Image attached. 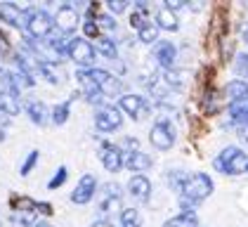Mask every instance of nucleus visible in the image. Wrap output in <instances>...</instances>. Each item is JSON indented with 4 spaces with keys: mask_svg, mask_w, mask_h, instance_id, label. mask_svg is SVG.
<instances>
[{
    "mask_svg": "<svg viewBox=\"0 0 248 227\" xmlns=\"http://www.w3.org/2000/svg\"><path fill=\"white\" fill-rule=\"evenodd\" d=\"M213 192V180L206 173H187L185 182L180 187V196H182V211H187L194 204H201L203 199H208Z\"/></svg>",
    "mask_w": 248,
    "mask_h": 227,
    "instance_id": "f257e3e1",
    "label": "nucleus"
},
{
    "mask_svg": "<svg viewBox=\"0 0 248 227\" xmlns=\"http://www.w3.org/2000/svg\"><path fill=\"white\" fill-rule=\"evenodd\" d=\"M215 168L225 175H244L248 173V154H244L239 147H227L215 159Z\"/></svg>",
    "mask_w": 248,
    "mask_h": 227,
    "instance_id": "f03ea898",
    "label": "nucleus"
},
{
    "mask_svg": "<svg viewBox=\"0 0 248 227\" xmlns=\"http://www.w3.org/2000/svg\"><path fill=\"white\" fill-rule=\"evenodd\" d=\"M55 31V17H50V12L45 10H29V21H26V33L33 40H43Z\"/></svg>",
    "mask_w": 248,
    "mask_h": 227,
    "instance_id": "7ed1b4c3",
    "label": "nucleus"
},
{
    "mask_svg": "<svg viewBox=\"0 0 248 227\" xmlns=\"http://www.w3.org/2000/svg\"><path fill=\"white\" fill-rule=\"evenodd\" d=\"M69 59H74L80 69H93L97 59V52H95V45L85 38H71L69 40Z\"/></svg>",
    "mask_w": 248,
    "mask_h": 227,
    "instance_id": "20e7f679",
    "label": "nucleus"
},
{
    "mask_svg": "<svg viewBox=\"0 0 248 227\" xmlns=\"http://www.w3.org/2000/svg\"><path fill=\"white\" fill-rule=\"evenodd\" d=\"M149 142L161 151L170 149L172 145H175V128H172L170 121H158V123H154L152 130H149Z\"/></svg>",
    "mask_w": 248,
    "mask_h": 227,
    "instance_id": "39448f33",
    "label": "nucleus"
},
{
    "mask_svg": "<svg viewBox=\"0 0 248 227\" xmlns=\"http://www.w3.org/2000/svg\"><path fill=\"white\" fill-rule=\"evenodd\" d=\"M121 123H123V116H121V109L118 107H99L95 114V126L97 130L102 132H111L116 128H121Z\"/></svg>",
    "mask_w": 248,
    "mask_h": 227,
    "instance_id": "423d86ee",
    "label": "nucleus"
},
{
    "mask_svg": "<svg viewBox=\"0 0 248 227\" xmlns=\"http://www.w3.org/2000/svg\"><path fill=\"white\" fill-rule=\"evenodd\" d=\"M88 74L90 78L95 81V85L102 90V95H118L121 93V81L116 78L114 74H109V71H104V69H88Z\"/></svg>",
    "mask_w": 248,
    "mask_h": 227,
    "instance_id": "0eeeda50",
    "label": "nucleus"
},
{
    "mask_svg": "<svg viewBox=\"0 0 248 227\" xmlns=\"http://www.w3.org/2000/svg\"><path fill=\"white\" fill-rule=\"evenodd\" d=\"M95 192H97V180H95V175H83V178L78 180V185L74 187V192H71V201L83 206V204L93 201Z\"/></svg>",
    "mask_w": 248,
    "mask_h": 227,
    "instance_id": "6e6552de",
    "label": "nucleus"
},
{
    "mask_svg": "<svg viewBox=\"0 0 248 227\" xmlns=\"http://www.w3.org/2000/svg\"><path fill=\"white\" fill-rule=\"evenodd\" d=\"M99 159L104 163V168L109 173H118L123 168V149L118 145H111V142H104L102 149H99Z\"/></svg>",
    "mask_w": 248,
    "mask_h": 227,
    "instance_id": "1a4fd4ad",
    "label": "nucleus"
},
{
    "mask_svg": "<svg viewBox=\"0 0 248 227\" xmlns=\"http://www.w3.org/2000/svg\"><path fill=\"white\" fill-rule=\"evenodd\" d=\"M78 19H80V15L74 5H62L55 15V26L62 33H71L74 29H78Z\"/></svg>",
    "mask_w": 248,
    "mask_h": 227,
    "instance_id": "9d476101",
    "label": "nucleus"
},
{
    "mask_svg": "<svg viewBox=\"0 0 248 227\" xmlns=\"http://www.w3.org/2000/svg\"><path fill=\"white\" fill-rule=\"evenodd\" d=\"M118 109L125 112L130 118H142L149 107H147L144 97H140V95H121V99H118Z\"/></svg>",
    "mask_w": 248,
    "mask_h": 227,
    "instance_id": "9b49d317",
    "label": "nucleus"
},
{
    "mask_svg": "<svg viewBox=\"0 0 248 227\" xmlns=\"http://www.w3.org/2000/svg\"><path fill=\"white\" fill-rule=\"evenodd\" d=\"M154 59H156V62H158V66H163L166 71H172V69H175V59H177V50H175V45L168 43V40L156 43V48H154Z\"/></svg>",
    "mask_w": 248,
    "mask_h": 227,
    "instance_id": "f8f14e48",
    "label": "nucleus"
},
{
    "mask_svg": "<svg viewBox=\"0 0 248 227\" xmlns=\"http://www.w3.org/2000/svg\"><path fill=\"white\" fill-rule=\"evenodd\" d=\"M0 17L2 21H7V24H12V26H24L26 29V21H29V10L24 12L19 5H15V2H2L0 5Z\"/></svg>",
    "mask_w": 248,
    "mask_h": 227,
    "instance_id": "ddd939ff",
    "label": "nucleus"
},
{
    "mask_svg": "<svg viewBox=\"0 0 248 227\" xmlns=\"http://www.w3.org/2000/svg\"><path fill=\"white\" fill-rule=\"evenodd\" d=\"M128 192H130V196H133L135 201L144 204V201H149V196H152V182H149L144 175H133V178L128 180Z\"/></svg>",
    "mask_w": 248,
    "mask_h": 227,
    "instance_id": "4468645a",
    "label": "nucleus"
},
{
    "mask_svg": "<svg viewBox=\"0 0 248 227\" xmlns=\"http://www.w3.org/2000/svg\"><path fill=\"white\" fill-rule=\"evenodd\" d=\"M123 166L133 173H142L152 166V159L140 149H130V151H123Z\"/></svg>",
    "mask_w": 248,
    "mask_h": 227,
    "instance_id": "2eb2a0df",
    "label": "nucleus"
},
{
    "mask_svg": "<svg viewBox=\"0 0 248 227\" xmlns=\"http://www.w3.org/2000/svg\"><path fill=\"white\" fill-rule=\"evenodd\" d=\"M26 114H29V118H31L36 126H45V123L50 121V112H47V107H45L40 99L29 102V104H26Z\"/></svg>",
    "mask_w": 248,
    "mask_h": 227,
    "instance_id": "dca6fc26",
    "label": "nucleus"
},
{
    "mask_svg": "<svg viewBox=\"0 0 248 227\" xmlns=\"http://www.w3.org/2000/svg\"><path fill=\"white\" fill-rule=\"evenodd\" d=\"M229 121H232L234 128L236 126H248V99L229 104Z\"/></svg>",
    "mask_w": 248,
    "mask_h": 227,
    "instance_id": "f3484780",
    "label": "nucleus"
},
{
    "mask_svg": "<svg viewBox=\"0 0 248 227\" xmlns=\"http://www.w3.org/2000/svg\"><path fill=\"white\" fill-rule=\"evenodd\" d=\"M227 99L229 104H234V102H241V99H248V81H241V78H236V81H232L227 85Z\"/></svg>",
    "mask_w": 248,
    "mask_h": 227,
    "instance_id": "a211bd4d",
    "label": "nucleus"
},
{
    "mask_svg": "<svg viewBox=\"0 0 248 227\" xmlns=\"http://www.w3.org/2000/svg\"><path fill=\"white\" fill-rule=\"evenodd\" d=\"M156 26L163 29V31H175V29H177V17H175V12L168 10L166 5L158 7V10H156Z\"/></svg>",
    "mask_w": 248,
    "mask_h": 227,
    "instance_id": "6ab92c4d",
    "label": "nucleus"
},
{
    "mask_svg": "<svg viewBox=\"0 0 248 227\" xmlns=\"http://www.w3.org/2000/svg\"><path fill=\"white\" fill-rule=\"evenodd\" d=\"M95 48L99 55H104L107 59H111V62H116L118 59V52H116V43L111 40L109 36H99L95 40Z\"/></svg>",
    "mask_w": 248,
    "mask_h": 227,
    "instance_id": "aec40b11",
    "label": "nucleus"
},
{
    "mask_svg": "<svg viewBox=\"0 0 248 227\" xmlns=\"http://www.w3.org/2000/svg\"><path fill=\"white\" fill-rule=\"evenodd\" d=\"M40 74H43V78H47L50 83H59L64 78V71H62L59 62H40Z\"/></svg>",
    "mask_w": 248,
    "mask_h": 227,
    "instance_id": "412c9836",
    "label": "nucleus"
},
{
    "mask_svg": "<svg viewBox=\"0 0 248 227\" xmlns=\"http://www.w3.org/2000/svg\"><path fill=\"white\" fill-rule=\"evenodd\" d=\"M163 227H196V213H194L191 208H187V211H182L177 218L168 220Z\"/></svg>",
    "mask_w": 248,
    "mask_h": 227,
    "instance_id": "4be33fe9",
    "label": "nucleus"
},
{
    "mask_svg": "<svg viewBox=\"0 0 248 227\" xmlns=\"http://www.w3.org/2000/svg\"><path fill=\"white\" fill-rule=\"evenodd\" d=\"M69 109H71V99H66V102H62V104H55L52 112H50V121H52L55 126H64L66 118H69Z\"/></svg>",
    "mask_w": 248,
    "mask_h": 227,
    "instance_id": "5701e85b",
    "label": "nucleus"
},
{
    "mask_svg": "<svg viewBox=\"0 0 248 227\" xmlns=\"http://www.w3.org/2000/svg\"><path fill=\"white\" fill-rule=\"evenodd\" d=\"M121 225L123 227H140L142 225V215L137 208H123L121 211Z\"/></svg>",
    "mask_w": 248,
    "mask_h": 227,
    "instance_id": "b1692460",
    "label": "nucleus"
},
{
    "mask_svg": "<svg viewBox=\"0 0 248 227\" xmlns=\"http://www.w3.org/2000/svg\"><path fill=\"white\" fill-rule=\"evenodd\" d=\"M109 199H121V187H118L116 182H107V185H102L99 201H109Z\"/></svg>",
    "mask_w": 248,
    "mask_h": 227,
    "instance_id": "393cba45",
    "label": "nucleus"
},
{
    "mask_svg": "<svg viewBox=\"0 0 248 227\" xmlns=\"http://www.w3.org/2000/svg\"><path fill=\"white\" fill-rule=\"evenodd\" d=\"M137 36H140L142 43H154V40L158 38V26H156L154 21H149L144 29H140V31H137Z\"/></svg>",
    "mask_w": 248,
    "mask_h": 227,
    "instance_id": "a878e982",
    "label": "nucleus"
},
{
    "mask_svg": "<svg viewBox=\"0 0 248 227\" xmlns=\"http://www.w3.org/2000/svg\"><path fill=\"white\" fill-rule=\"evenodd\" d=\"M64 182H66V166H59V168L55 170V175H52V180L47 182V187L57 189V187H62Z\"/></svg>",
    "mask_w": 248,
    "mask_h": 227,
    "instance_id": "bb28decb",
    "label": "nucleus"
},
{
    "mask_svg": "<svg viewBox=\"0 0 248 227\" xmlns=\"http://www.w3.org/2000/svg\"><path fill=\"white\" fill-rule=\"evenodd\" d=\"M95 21L99 29H104V31H114L116 29V21L111 15H95Z\"/></svg>",
    "mask_w": 248,
    "mask_h": 227,
    "instance_id": "cd10ccee",
    "label": "nucleus"
},
{
    "mask_svg": "<svg viewBox=\"0 0 248 227\" xmlns=\"http://www.w3.org/2000/svg\"><path fill=\"white\" fill-rule=\"evenodd\" d=\"M83 33L88 38H95V40L99 38V26H97L95 19H85V21H83Z\"/></svg>",
    "mask_w": 248,
    "mask_h": 227,
    "instance_id": "c85d7f7f",
    "label": "nucleus"
},
{
    "mask_svg": "<svg viewBox=\"0 0 248 227\" xmlns=\"http://www.w3.org/2000/svg\"><path fill=\"white\" fill-rule=\"evenodd\" d=\"M234 66H236V74L241 76V81H244V78H248V55H239V57H236V64H234Z\"/></svg>",
    "mask_w": 248,
    "mask_h": 227,
    "instance_id": "c756f323",
    "label": "nucleus"
},
{
    "mask_svg": "<svg viewBox=\"0 0 248 227\" xmlns=\"http://www.w3.org/2000/svg\"><path fill=\"white\" fill-rule=\"evenodd\" d=\"M36 161H38V151H31V154L26 156V161L21 163V175H29V173L33 170V166H36Z\"/></svg>",
    "mask_w": 248,
    "mask_h": 227,
    "instance_id": "7c9ffc66",
    "label": "nucleus"
},
{
    "mask_svg": "<svg viewBox=\"0 0 248 227\" xmlns=\"http://www.w3.org/2000/svg\"><path fill=\"white\" fill-rule=\"evenodd\" d=\"M128 5H130V2H125V0H111V2H107V7H109V12H111V15H121V12H125V10H128Z\"/></svg>",
    "mask_w": 248,
    "mask_h": 227,
    "instance_id": "2f4dec72",
    "label": "nucleus"
},
{
    "mask_svg": "<svg viewBox=\"0 0 248 227\" xmlns=\"http://www.w3.org/2000/svg\"><path fill=\"white\" fill-rule=\"evenodd\" d=\"M2 52H10V40H7V36L0 31V55Z\"/></svg>",
    "mask_w": 248,
    "mask_h": 227,
    "instance_id": "473e14b6",
    "label": "nucleus"
},
{
    "mask_svg": "<svg viewBox=\"0 0 248 227\" xmlns=\"http://www.w3.org/2000/svg\"><path fill=\"white\" fill-rule=\"evenodd\" d=\"M236 135H239L244 142H248V126H236Z\"/></svg>",
    "mask_w": 248,
    "mask_h": 227,
    "instance_id": "72a5a7b5",
    "label": "nucleus"
},
{
    "mask_svg": "<svg viewBox=\"0 0 248 227\" xmlns=\"http://www.w3.org/2000/svg\"><path fill=\"white\" fill-rule=\"evenodd\" d=\"M36 208H38L40 213H45V215H50V213H52V211H50V204H38Z\"/></svg>",
    "mask_w": 248,
    "mask_h": 227,
    "instance_id": "f704fd0d",
    "label": "nucleus"
},
{
    "mask_svg": "<svg viewBox=\"0 0 248 227\" xmlns=\"http://www.w3.org/2000/svg\"><path fill=\"white\" fill-rule=\"evenodd\" d=\"M93 227H114V225H111V223H107V220H97Z\"/></svg>",
    "mask_w": 248,
    "mask_h": 227,
    "instance_id": "c9c22d12",
    "label": "nucleus"
},
{
    "mask_svg": "<svg viewBox=\"0 0 248 227\" xmlns=\"http://www.w3.org/2000/svg\"><path fill=\"white\" fill-rule=\"evenodd\" d=\"M36 227H52L50 223H45V220H40V223H36Z\"/></svg>",
    "mask_w": 248,
    "mask_h": 227,
    "instance_id": "e433bc0d",
    "label": "nucleus"
},
{
    "mask_svg": "<svg viewBox=\"0 0 248 227\" xmlns=\"http://www.w3.org/2000/svg\"><path fill=\"white\" fill-rule=\"evenodd\" d=\"M244 40H246V43H248V24H246V26H244Z\"/></svg>",
    "mask_w": 248,
    "mask_h": 227,
    "instance_id": "4c0bfd02",
    "label": "nucleus"
},
{
    "mask_svg": "<svg viewBox=\"0 0 248 227\" xmlns=\"http://www.w3.org/2000/svg\"><path fill=\"white\" fill-rule=\"evenodd\" d=\"M2 140H5V132H2V128H0V142H2Z\"/></svg>",
    "mask_w": 248,
    "mask_h": 227,
    "instance_id": "58836bf2",
    "label": "nucleus"
},
{
    "mask_svg": "<svg viewBox=\"0 0 248 227\" xmlns=\"http://www.w3.org/2000/svg\"><path fill=\"white\" fill-rule=\"evenodd\" d=\"M0 227H2V225H0Z\"/></svg>",
    "mask_w": 248,
    "mask_h": 227,
    "instance_id": "ea45409f",
    "label": "nucleus"
},
{
    "mask_svg": "<svg viewBox=\"0 0 248 227\" xmlns=\"http://www.w3.org/2000/svg\"><path fill=\"white\" fill-rule=\"evenodd\" d=\"M196 227H199V225H196Z\"/></svg>",
    "mask_w": 248,
    "mask_h": 227,
    "instance_id": "a19ab883",
    "label": "nucleus"
}]
</instances>
